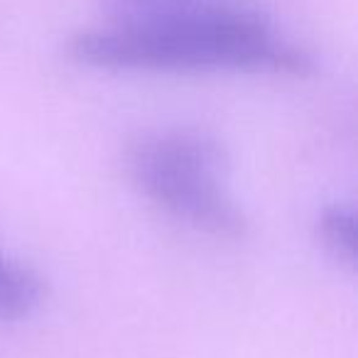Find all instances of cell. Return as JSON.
<instances>
[{"label": "cell", "mask_w": 358, "mask_h": 358, "mask_svg": "<svg viewBox=\"0 0 358 358\" xmlns=\"http://www.w3.org/2000/svg\"><path fill=\"white\" fill-rule=\"evenodd\" d=\"M130 174L148 199L174 219L221 238L243 236L245 214L229 187V159L211 138L164 130L130 152Z\"/></svg>", "instance_id": "obj_2"}, {"label": "cell", "mask_w": 358, "mask_h": 358, "mask_svg": "<svg viewBox=\"0 0 358 358\" xmlns=\"http://www.w3.org/2000/svg\"><path fill=\"white\" fill-rule=\"evenodd\" d=\"M319 234L322 241L336 260L346 265H356L358 258V219L351 206L334 204L324 209L319 219Z\"/></svg>", "instance_id": "obj_4"}, {"label": "cell", "mask_w": 358, "mask_h": 358, "mask_svg": "<svg viewBox=\"0 0 358 358\" xmlns=\"http://www.w3.org/2000/svg\"><path fill=\"white\" fill-rule=\"evenodd\" d=\"M42 278L20 260L0 253V322L27 319L45 302Z\"/></svg>", "instance_id": "obj_3"}, {"label": "cell", "mask_w": 358, "mask_h": 358, "mask_svg": "<svg viewBox=\"0 0 358 358\" xmlns=\"http://www.w3.org/2000/svg\"><path fill=\"white\" fill-rule=\"evenodd\" d=\"M79 64L110 71H273L302 74L309 59L260 15L226 6L120 15L69 47Z\"/></svg>", "instance_id": "obj_1"}, {"label": "cell", "mask_w": 358, "mask_h": 358, "mask_svg": "<svg viewBox=\"0 0 358 358\" xmlns=\"http://www.w3.org/2000/svg\"><path fill=\"white\" fill-rule=\"evenodd\" d=\"M118 8L123 15L133 13H150V10H167V8H182V6H196L206 0H108Z\"/></svg>", "instance_id": "obj_5"}]
</instances>
